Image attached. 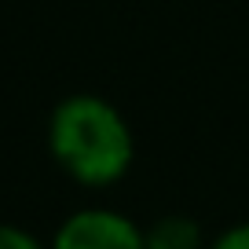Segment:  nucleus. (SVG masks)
I'll return each mask as SVG.
<instances>
[{
  "label": "nucleus",
  "mask_w": 249,
  "mask_h": 249,
  "mask_svg": "<svg viewBox=\"0 0 249 249\" xmlns=\"http://www.w3.org/2000/svg\"><path fill=\"white\" fill-rule=\"evenodd\" d=\"M48 150L59 169L81 187H114L128 176L136 140L128 121L103 95H66L48 121Z\"/></svg>",
  "instance_id": "obj_1"
},
{
  "label": "nucleus",
  "mask_w": 249,
  "mask_h": 249,
  "mask_svg": "<svg viewBox=\"0 0 249 249\" xmlns=\"http://www.w3.org/2000/svg\"><path fill=\"white\" fill-rule=\"evenodd\" d=\"M48 249H147V234L132 216L92 205L62 220Z\"/></svg>",
  "instance_id": "obj_2"
},
{
  "label": "nucleus",
  "mask_w": 249,
  "mask_h": 249,
  "mask_svg": "<svg viewBox=\"0 0 249 249\" xmlns=\"http://www.w3.org/2000/svg\"><path fill=\"white\" fill-rule=\"evenodd\" d=\"M143 234H147V249H209L202 224L183 213L158 216L150 227H143Z\"/></svg>",
  "instance_id": "obj_3"
},
{
  "label": "nucleus",
  "mask_w": 249,
  "mask_h": 249,
  "mask_svg": "<svg viewBox=\"0 0 249 249\" xmlns=\"http://www.w3.org/2000/svg\"><path fill=\"white\" fill-rule=\"evenodd\" d=\"M0 249H48L37 234H30L26 227L15 224H0Z\"/></svg>",
  "instance_id": "obj_4"
},
{
  "label": "nucleus",
  "mask_w": 249,
  "mask_h": 249,
  "mask_svg": "<svg viewBox=\"0 0 249 249\" xmlns=\"http://www.w3.org/2000/svg\"><path fill=\"white\" fill-rule=\"evenodd\" d=\"M209 249H249V220H246V224L227 227V231H220L216 238L209 242Z\"/></svg>",
  "instance_id": "obj_5"
}]
</instances>
